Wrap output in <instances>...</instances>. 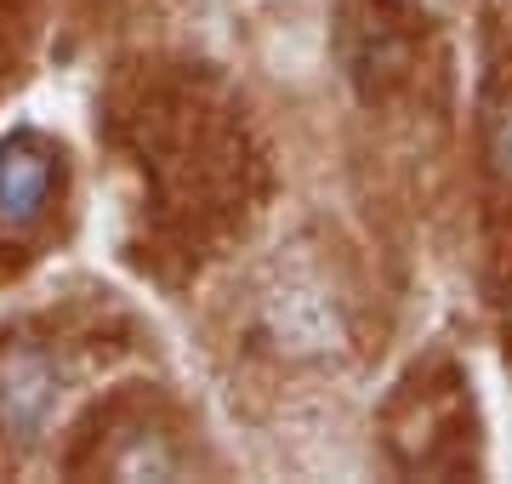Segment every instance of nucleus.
I'll list each match as a JSON object with an SVG mask.
<instances>
[{
  "label": "nucleus",
  "mask_w": 512,
  "mask_h": 484,
  "mask_svg": "<svg viewBox=\"0 0 512 484\" xmlns=\"http://www.w3.org/2000/svg\"><path fill=\"white\" fill-rule=\"evenodd\" d=\"M490 160L501 177H512V103L490 120Z\"/></svg>",
  "instance_id": "3"
},
{
  "label": "nucleus",
  "mask_w": 512,
  "mask_h": 484,
  "mask_svg": "<svg viewBox=\"0 0 512 484\" xmlns=\"http://www.w3.org/2000/svg\"><path fill=\"white\" fill-rule=\"evenodd\" d=\"M57 154L35 137H12L0 149V240H23L52 211Z\"/></svg>",
  "instance_id": "1"
},
{
  "label": "nucleus",
  "mask_w": 512,
  "mask_h": 484,
  "mask_svg": "<svg viewBox=\"0 0 512 484\" xmlns=\"http://www.w3.org/2000/svg\"><path fill=\"white\" fill-rule=\"evenodd\" d=\"M57 405V359L40 348H6L0 354V433L35 439L52 422Z\"/></svg>",
  "instance_id": "2"
}]
</instances>
